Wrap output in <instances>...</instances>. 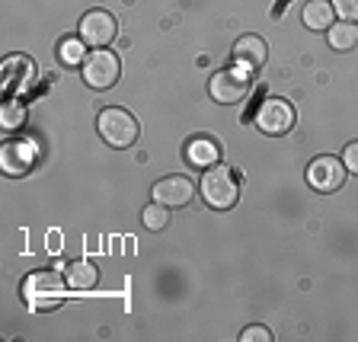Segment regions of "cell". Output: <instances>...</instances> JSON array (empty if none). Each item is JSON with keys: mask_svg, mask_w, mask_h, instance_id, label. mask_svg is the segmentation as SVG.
I'll return each mask as SVG.
<instances>
[{"mask_svg": "<svg viewBox=\"0 0 358 342\" xmlns=\"http://www.w3.org/2000/svg\"><path fill=\"white\" fill-rule=\"evenodd\" d=\"M20 122H22V106L7 103V109H3V128H20Z\"/></svg>", "mask_w": 358, "mask_h": 342, "instance_id": "cell-19", "label": "cell"}, {"mask_svg": "<svg viewBox=\"0 0 358 342\" xmlns=\"http://www.w3.org/2000/svg\"><path fill=\"white\" fill-rule=\"evenodd\" d=\"M115 32H119V22L109 10H90L80 16V38L93 48H106L115 38Z\"/></svg>", "mask_w": 358, "mask_h": 342, "instance_id": "cell-7", "label": "cell"}, {"mask_svg": "<svg viewBox=\"0 0 358 342\" xmlns=\"http://www.w3.org/2000/svg\"><path fill=\"white\" fill-rule=\"evenodd\" d=\"M0 166L10 176H26L36 166V148L29 141H7L0 154Z\"/></svg>", "mask_w": 358, "mask_h": 342, "instance_id": "cell-10", "label": "cell"}, {"mask_svg": "<svg viewBox=\"0 0 358 342\" xmlns=\"http://www.w3.org/2000/svg\"><path fill=\"white\" fill-rule=\"evenodd\" d=\"M333 10L343 16V20L358 22V0H333Z\"/></svg>", "mask_w": 358, "mask_h": 342, "instance_id": "cell-18", "label": "cell"}, {"mask_svg": "<svg viewBox=\"0 0 358 342\" xmlns=\"http://www.w3.org/2000/svg\"><path fill=\"white\" fill-rule=\"evenodd\" d=\"M201 189V199H205V205H211V208H234L240 199V186H237V176H234V170H227V166L215 164L205 170V176H201L199 183Z\"/></svg>", "mask_w": 358, "mask_h": 342, "instance_id": "cell-2", "label": "cell"}, {"mask_svg": "<svg viewBox=\"0 0 358 342\" xmlns=\"http://www.w3.org/2000/svg\"><path fill=\"white\" fill-rule=\"evenodd\" d=\"M268 58V45L262 36H240L237 42H234V61L243 67H262Z\"/></svg>", "mask_w": 358, "mask_h": 342, "instance_id": "cell-11", "label": "cell"}, {"mask_svg": "<svg viewBox=\"0 0 358 342\" xmlns=\"http://www.w3.org/2000/svg\"><path fill=\"white\" fill-rule=\"evenodd\" d=\"M307 183H310V189H317L323 195L336 192L345 183V164L336 160V157H317L307 166Z\"/></svg>", "mask_w": 358, "mask_h": 342, "instance_id": "cell-8", "label": "cell"}, {"mask_svg": "<svg viewBox=\"0 0 358 342\" xmlns=\"http://www.w3.org/2000/svg\"><path fill=\"white\" fill-rule=\"evenodd\" d=\"M64 278H67V285H71L74 291H87V288H93V285L99 282V272H96V266H93L90 259H77V262L67 266Z\"/></svg>", "mask_w": 358, "mask_h": 342, "instance_id": "cell-14", "label": "cell"}, {"mask_svg": "<svg viewBox=\"0 0 358 342\" xmlns=\"http://www.w3.org/2000/svg\"><path fill=\"white\" fill-rule=\"evenodd\" d=\"M240 342H272V333L266 327H250L246 333H240Z\"/></svg>", "mask_w": 358, "mask_h": 342, "instance_id": "cell-20", "label": "cell"}, {"mask_svg": "<svg viewBox=\"0 0 358 342\" xmlns=\"http://www.w3.org/2000/svg\"><path fill=\"white\" fill-rule=\"evenodd\" d=\"M307 29H329L336 22V10H333V0H307L304 13H301Z\"/></svg>", "mask_w": 358, "mask_h": 342, "instance_id": "cell-13", "label": "cell"}, {"mask_svg": "<svg viewBox=\"0 0 358 342\" xmlns=\"http://www.w3.org/2000/svg\"><path fill=\"white\" fill-rule=\"evenodd\" d=\"M71 288L67 278H61L55 269H38V272H29L22 278V301L32 307V311H55L64 301V291Z\"/></svg>", "mask_w": 358, "mask_h": 342, "instance_id": "cell-1", "label": "cell"}, {"mask_svg": "<svg viewBox=\"0 0 358 342\" xmlns=\"http://www.w3.org/2000/svg\"><path fill=\"white\" fill-rule=\"evenodd\" d=\"M80 74H83V80H87V87L109 90V87H115V80H119L122 64L112 52H103V48H99V52L87 55V61L80 64Z\"/></svg>", "mask_w": 358, "mask_h": 342, "instance_id": "cell-5", "label": "cell"}, {"mask_svg": "<svg viewBox=\"0 0 358 342\" xmlns=\"http://www.w3.org/2000/svg\"><path fill=\"white\" fill-rule=\"evenodd\" d=\"M186 157H189V164L208 170V166H215L217 160H221V148H217L215 138L195 134V138H189V144H186Z\"/></svg>", "mask_w": 358, "mask_h": 342, "instance_id": "cell-12", "label": "cell"}, {"mask_svg": "<svg viewBox=\"0 0 358 342\" xmlns=\"http://www.w3.org/2000/svg\"><path fill=\"white\" fill-rule=\"evenodd\" d=\"M208 93L215 103L237 106V103H243L246 93H250V77H246L243 71H237V67H224V71L211 74Z\"/></svg>", "mask_w": 358, "mask_h": 342, "instance_id": "cell-4", "label": "cell"}, {"mask_svg": "<svg viewBox=\"0 0 358 342\" xmlns=\"http://www.w3.org/2000/svg\"><path fill=\"white\" fill-rule=\"evenodd\" d=\"M343 164H345V170L358 173V141L345 144V150H343Z\"/></svg>", "mask_w": 358, "mask_h": 342, "instance_id": "cell-21", "label": "cell"}, {"mask_svg": "<svg viewBox=\"0 0 358 342\" xmlns=\"http://www.w3.org/2000/svg\"><path fill=\"white\" fill-rule=\"evenodd\" d=\"M96 128H99V138H103L109 148H131L138 141V119L131 112L112 106V109H103L96 119Z\"/></svg>", "mask_w": 358, "mask_h": 342, "instance_id": "cell-3", "label": "cell"}, {"mask_svg": "<svg viewBox=\"0 0 358 342\" xmlns=\"http://www.w3.org/2000/svg\"><path fill=\"white\" fill-rule=\"evenodd\" d=\"M150 195H154V201L166 205V208H182V205L192 201L195 186L189 176H164V179H157V186Z\"/></svg>", "mask_w": 358, "mask_h": 342, "instance_id": "cell-9", "label": "cell"}, {"mask_svg": "<svg viewBox=\"0 0 358 342\" xmlns=\"http://www.w3.org/2000/svg\"><path fill=\"white\" fill-rule=\"evenodd\" d=\"M256 128H259L262 134H272V138L288 134L291 128H294V106L278 97L266 99V103L259 106V112H256Z\"/></svg>", "mask_w": 358, "mask_h": 342, "instance_id": "cell-6", "label": "cell"}, {"mask_svg": "<svg viewBox=\"0 0 358 342\" xmlns=\"http://www.w3.org/2000/svg\"><path fill=\"white\" fill-rule=\"evenodd\" d=\"M358 45V22H333L329 26V48H336V52H352Z\"/></svg>", "mask_w": 358, "mask_h": 342, "instance_id": "cell-15", "label": "cell"}, {"mask_svg": "<svg viewBox=\"0 0 358 342\" xmlns=\"http://www.w3.org/2000/svg\"><path fill=\"white\" fill-rule=\"evenodd\" d=\"M61 61H64V64H83V61H87L83 38H64V42H61Z\"/></svg>", "mask_w": 358, "mask_h": 342, "instance_id": "cell-17", "label": "cell"}, {"mask_svg": "<svg viewBox=\"0 0 358 342\" xmlns=\"http://www.w3.org/2000/svg\"><path fill=\"white\" fill-rule=\"evenodd\" d=\"M141 221H144V227H148V231H166V227H170V208H166V205H160V201H154V205H148V208H144Z\"/></svg>", "mask_w": 358, "mask_h": 342, "instance_id": "cell-16", "label": "cell"}]
</instances>
